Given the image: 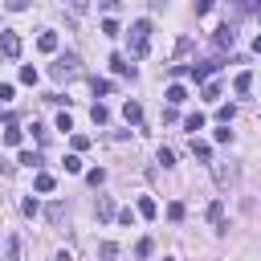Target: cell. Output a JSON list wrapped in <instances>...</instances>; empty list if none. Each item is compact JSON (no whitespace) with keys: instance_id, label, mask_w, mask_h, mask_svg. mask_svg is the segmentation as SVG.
<instances>
[{"instance_id":"1","label":"cell","mask_w":261,"mask_h":261,"mask_svg":"<svg viewBox=\"0 0 261 261\" xmlns=\"http://www.w3.org/2000/svg\"><path fill=\"white\" fill-rule=\"evenodd\" d=\"M151 53V20H135L130 24V57H147Z\"/></svg>"},{"instance_id":"2","label":"cell","mask_w":261,"mask_h":261,"mask_svg":"<svg viewBox=\"0 0 261 261\" xmlns=\"http://www.w3.org/2000/svg\"><path fill=\"white\" fill-rule=\"evenodd\" d=\"M77 69H82V65H77V53H61V57L53 61L49 73H53L57 82H65V77H77Z\"/></svg>"},{"instance_id":"3","label":"cell","mask_w":261,"mask_h":261,"mask_svg":"<svg viewBox=\"0 0 261 261\" xmlns=\"http://www.w3.org/2000/svg\"><path fill=\"white\" fill-rule=\"evenodd\" d=\"M0 57H8V61H12V57H20V37H16L12 29H4V33H0Z\"/></svg>"},{"instance_id":"4","label":"cell","mask_w":261,"mask_h":261,"mask_svg":"<svg viewBox=\"0 0 261 261\" xmlns=\"http://www.w3.org/2000/svg\"><path fill=\"white\" fill-rule=\"evenodd\" d=\"M216 65H220V61H200V65H188V77H192V82H208V77L216 73Z\"/></svg>"},{"instance_id":"5","label":"cell","mask_w":261,"mask_h":261,"mask_svg":"<svg viewBox=\"0 0 261 261\" xmlns=\"http://www.w3.org/2000/svg\"><path fill=\"white\" fill-rule=\"evenodd\" d=\"M212 41H216V45H220V49H232V41H237V33H232V24H220V29H216V37H212Z\"/></svg>"},{"instance_id":"6","label":"cell","mask_w":261,"mask_h":261,"mask_svg":"<svg viewBox=\"0 0 261 261\" xmlns=\"http://www.w3.org/2000/svg\"><path fill=\"white\" fill-rule=\"evenodd\" d=\"M163 98H167V106H179V102H188V90L175 82V86H167V94H163Z\"/></svg>"},{"instance_id":"7","label":"cell","mask_w":261,"mask_h":261,"mask_svg":"<svg viewBox=\"0 0 261 261\" xmlns=\"http://www.w3.org/2000/svg\"><path fill=\"white\" fill-rule=\"evenodd\" d=\"M118 212H114V200L110 196H98V220H114Z\"/></svg>"},{"instance_id":"8","label":"cell","mask_w":261,"mask_h":261,"mask_svg":"<svg viewBox=\"0 0 261 261\" xmlns=\"http://www.w3.org/2000/svg\"><path fill=\"white\" fill-rule=\"evenodd\" d=\"M45 220H49V224H61V220H65V204H61V200H53V204L45 208Z\"/></svg>"},{"instance_id":"9","label":"cell","mask_w":261,"mask_h":261,"mask_svg":"<svg viewBox=\"0 0 261 261\" xmlns=\"http://www.w3.org/2000/svg\"><path fill=\"white\" fill-rule=\"evenodd\" d=\"M110 69H114V73H122V77H126V73L135 77V65H126V57H122V53H114V57H110Z\"/></svg>"},{"instance_id":"10","label":"cell","mask_w":261,"mask_h":261,"mask_svg":"<svg viewBox=\"0 0 261 261\" xmlns=\"http://www.w3.org/2000/svg\"><path fill=\"white\" fill-rule=\"evenodd\" d=\"M33 188H37V192H53V188H57V179H53L49 171H37V179H33Z\"/></svg>"},{"instance_id":"11","label":"cell","mask_w":261,"mask_h":261,"mask_svg":"<svg viewBox=\"0 0 261 261\" xmlns=\"http://www.w3.org/2000/svg\"><path fill=\"white\" fill-rule=\"evenodd\" d=\"M208 220H212L216 228H224V204H220V200H212V204H208Z\"/></svg>"},{"instance_id":"12","label":"cell","mask_w":261,"mask_h":261,"mask_svg":"<svg viewBox=\"0 0 261 261\" xmlns=\"http://www.w3.org/2000/svg\"><path fill=\"white\" fill-rule=\"evenodd\" d=\"M37 45H41V53H53V49H57V33H49V29H45V33L37 37Z\"/></svg>"},{"instance_id":"13","label":"cell","mask_w":261,"mask_h":261,"mask_svg":"<svg viewBox=\"0 0 261 261\" xmlns=\"http://www.w3.org/2000/svg\"><path fill=\"white\" fill-rule=\"evenodd\" d=\"M232 90H237V94H249V90H253V73H237Z\"/></svg>"},{"instance_id":"14","label":"cell","mask_w":261,"mask_h":261,"mask_svg":"<svg viewBox=\"0 0 261 261\" xmlns=\"http://www.w3.org/2000/svg\"><path fill=\"white\" fill-rule=\"evenodd\" d=\"M122 114H126V122H143V106H139V102H126Z\"/></svg>"},{"instance_id":"15","label":"cell","mask_w":261,"mask_h":261,"mask_svg":"<svg viewBox=\"0 0 261 261\" xmlns=\"http://www.w3.org/2000/svg\"><path fill=\"white\" fill-rule=\"evenodd\" d=\"M192 155H196L200 163H208V159H212V147H208V143H196V139H192Z\"/></svg>"},{"instance_id":"16","label":"cell","mask_w":261,"mask_h":261,"mask_svg":"<svg viewBox=\"0 0 261 261\" xmlns=\"http://www.w3.org/2000/svg\"><path fill=\"white\" fill-rule=\"evenodd\" d=\"M90 118H94V122H98V126H106V122H110V110H106V106H102V102H98V106H94V110H90Z\"/></svg>"},{"instance_id":"17","label":"cell","mask_w":261,"mask_h":261,"mask_svg":"<svg viewBox=\"0 0 261 261\" xmlns=\"http://www.w3.org/2000/svg\"><path fill=\"white\" fill-rule=\"evenodd\" d=\"M232 114H237V106L228 102V106H220V110H216V122H220V126H228V122H232Z\"/></svg>"},{"instance_id":"18","label":"cell","mask_w":261,"mask_h":261,"mask_svg":"<svg viewBox=\"0 0 261 261\" xmlns=\"http://www.w3.org/2000/svg\"><path fill=\"white\" fill-rule=\"evenodd\" d=\"M4 143H8V147H20V126H16V122H8V130H4Z\"/></svg>"},{"instance_id":"19","label":"cell","mask_w":261,"mask_h":261,"mask_svg":"<svg viewBox=\"0 0 261 261\" xmlns=\"http://www.w3.org/2000/svg\"><path fill=\"white\" fill-rule=\"evenodd\" d=\"M86 184H90V188H102V184H106V171H102V167L86 171Z\"/></svg>"},{"instance_id":"20","label":"cell","mask_w":261,"mask_h":261,"mask_svg":"<svg viewBox=\"0 0 261 261\" xmlns=\"http://www.w3.org/2000/svg\"><path fill=\"white\" fill-rule=\"evenodd\" d=\"M139 216H147V220L155 216V200L151 196H139Z\"/></svg>"},{"instance_id":"21","label":"cell","mask_w":261,"mask_h":261,"mask_svg":"<svg viewBox=\"0 0 261 261\" xmlns=\"http://www.w3.org/2000/svg\"><path fill=\"white\" fill-rule=\"evenodd\" d=\"M184 126H188V130H204V114H200V110H196V114H188V118H184Z\"/></svg>"},{"instance_id":"22","label":"cell","mask_w":261,"mask_h":261,"mask_svg":"<svg viewBox=\"0 0 261 261\" xmlns=\"http://www.w3.org/2000/svg\"><path fill=\"white\" fill-rule=\"evenodd\" d=\"M16 163H24V167H37V163H41V155H37V151H20V155H16Z\"/></svg>"},{"instance_id":"23","label":"cell","mask_w":261,"mask_h":261,"mask_svg":"<svg viewBox=\"0 0 261 261\" xmlns=\"http://www.w3.org/2000/svg\"><path fill=\"white\" fill-rule=\"evenodd\" d=\"M37 77H41V73H37L33 65H24V69H20V82H24V86H37Z\"/></svg>"},{"instance_id":"24","label":"cell","mask_w":261,"mask_h":261,"mask_svg":"<svg viewBox=\"0 0 261 261\" xmlns=\"http://www.w3.org/2000/svg\"><path fill=\"white\" fill-rule=\"evenodd\" d=\"M204 98L216 102V98H220V86H216V82H204Z\"/></svg>"},{"instance_id":"25","label":"cell","mask_w":261,"mask_h":261,"mask_svg":"<svg viewBox=\"0 0 261 261\" xmlns=\"http://www.w3.org/2000/svg\"><path fill=\"white\" fill-rule=\"evenodd\" d=\"M65 171L77 175V171H82V159H77V155H65Z\"/></svg>"},{"instance_id":"26","label":"cell","mask_w":261,"mask_h":261,"mask_svg":"<svg viewBox=\"0 0 261 261\" xmlns=\"http://www.w3.org/2000/svg\"><path fill=\"white\" fill-rule=\"evenodd\" d=\"M151 249H155V245H151V237H143V241L135 245V253H139V257H151Z\"/></svg>"},{"instance_id":"27","label":"cell","mask_w":261,"mask_h":261,"mask_svg":"<svg viewBox=\"0 0 261 261\" xmlns=\"http://www.w3.org/2000/svg\"><path fill=\"white\" fill-rule=\"evenodd\" d=\"M241 12H261V0H237Z\"/></svg>"},{"instance_id":"28","label":"cell","mask_w":261,"mask_h":261,"mask_svg":"<svg viewBox=\"0 0 261 261\" xmlns=\"http://www.w3.org/2000/svg\"><path fill=\"white\" fill-rule=\"evenodd\" d=\"M102 33H106V37H118V20L106 16V20H102Z\"/></svg>"},{"instance_id":"29","label":"cell","mask_w":261,"mask_h":261,"mask_svg":"<svg viewBox=\"0 0 261 261\" xmlns=\"http://www.w3.org/2000/svg\"><path fill=\"white\" fill-rule=\"evenodd\" d=\"M90 86H94V94H110V90H114V86H110V82H102V77H94Z\"/></svg>"},{"instance_id":"30","label":"cell","mask_w":261,"mask_h":261,"mask_svg":"<svg viewBox=\"0 0 261 261\" xmlns=\"http://www.w3.org/2000/svg\"><path fill=\"white\" fill-rule=\"evenodd\" d=\"M20 212H24V216H37V212H41V204H37V200H24V204H20Z\"/></svg>"},{"instance_id":"31","label":"cell","mask_w":261,"mask_h":261,"mask_svg":"<svg viewBox=\"0 0 261 261\" xmlns=\"http://www.w3.org/2000/svg\"><path fill=\"white\" fill-rule=\"evenodd\" d=\"M167 216H171V220H184V204H179V200H175V204H167Z\"/></svg>"},{"instance_id":"32","label":"cell","mask_w":261,"mask_h":261,"mask_svg":"<svg viewBox=\"0 0 261 261\" xmlns=\"http://www.w3.org/2000/svg\"><path fill=\"white\" fill-rule=\"evenodd\" d=\"M98 253H102V257H106V261H110V257H114V253H118V245H114V241H102V249H98Z\"/></svg>"},{"instance_id":"33","label":"cell","mask_w":261,"mask_h":261,"mask_svg":"<svg viewBox=\"0 0 261 261\" xmlns=\"http://www.w3.org/2000/svg\"><path fill=\"white\" fill-rule=\"evenodd\" d=\"M4 8H8V12H24V8H29V0H4Z\"/></svg>"},{"instance_id":"34","label":"cell","mask_w":261,"mask_h":261,"mask_svg":"<svg viewBox=\"0 0 261 261\" xmlns=\"http://www.w3.org/2000/svg\"><path fill=\"white\" fill-rule=\"evenodd\" d=\"M159 163H163V167H171V163H175V155H171L167 147H159Z\"/></svg>"},{"instance_id":"35","label":"cell","mask_w":261,"mask_h":261,"mask_svg":"<svg viewBox=\"0 0 261 261\" xmlns=\"http://www.w3.org/2000/svg\"><path fill=\"white\" fill-rule=\"evenodd\" d=\"M8 261H20V245L16 241H8Z\"/></svg>"},{"instance_id":"36","label":"cell","mask_w":261,"mask_h":261,"mask_svg":"<svg viewBox=\"0 0 261 261\" xmlns=\"http://www.w3.org/2000/svg\"><path fill=\"white\" fill-rule=\"evenodd\" d=\"M196 12H212V0H196Z\"/></svg>"},{"instance_id":"37","label":"cell","mask_w":261,"mask_h":261,"mask_svg":"<svg viewBox=\"0 0 261 261\" xmlns=\"http://www.w3.org/2000/svg\"><path fill=\"white\" fill-rule=\"evenodd\" d=\"M53 261H73V257H69V249H61V253H57Z\"/></svg>"},{"instance_id":"38","label":"cell","mask_w":261,"mask_h":261,"mask_svg":"<svg viewBox=\"0 0 261 261\" xmlns=\"http://www.w3.org/2000/svg\"><path fill=\"white\" fill-rule=\"evenodd\" d=\"M98 4H102V8H118L122 0H98Z\"/></svg>"},{"instance_id":"39","label":"cell","mask_w":261,"mask_h":261,"mask_svg":"<svg viewBox=\"0 0 261 261\" xmlns=\"http://www.w3.org/2000/svg\"><path fill=\"white\" fill-rule=\"evenodd\" d=\"M253 49H257V53H261V37H257V41H253Z\"/></svg>"}]
</instances>
